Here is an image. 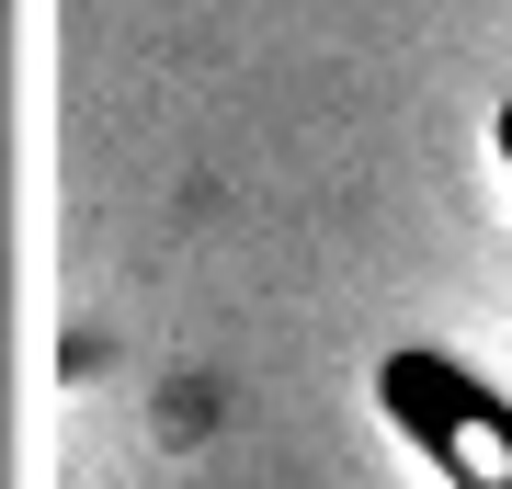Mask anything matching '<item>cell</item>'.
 Wrapping results in <instances>:
<instances>
[{"label":"cell","mask_w":512,"mask_h":489,"mask_svg":"<svg viewBox=\"0 0 512 489\" xmlns=\"http://www.w3.org/2000/svg\"><path fill=\"white\" fill-rule=\"evenodd\" d=\"M376 410L421 444V467H433V478H456V489H512V399L478 376V364L410 342V353L376 364Z\"/></svg>","instance_id":"obj_1"}]
</instances>
